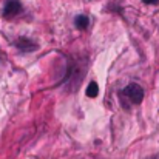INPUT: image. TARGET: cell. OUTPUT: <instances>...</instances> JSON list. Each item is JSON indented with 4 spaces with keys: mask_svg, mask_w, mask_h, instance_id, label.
<instances>
[{
    "mask_svg": "<svg viewBox=\"0 0 159 159\" xmlns=\"http://www.w3.org/2000/svg\"><path fill=\"white\" fill-rule=\"evenodd\" d=\"M99 94V87L96 82H90V85L87 87V96L88 98H96Z\"/></svg>",
    "mask_w": 159,
    "mask_h": 159,
    "instance_id": "obj_5",
    "label": "cell"
},
{
    "mask_svg": "<svg viewBox=\"0 0 159 159\" xmlns=\"http://www.w3.org/2000/svg\"><path fill=\"white\" fill-rule=\"evenodd\" d=\"M14 45H16L19 50H22V51H36V50L39 48L36 42H33L31 39H26V37H19V39L14 42Z\"/></svg>",
    "mask_w": 159,
    "mask_h": 159,
    "instance_id": "obj_3",
    "label": "cell"
},
{
    "mask_svg": "<svg viewBox=\"0 0 159 159\" xmlns=\"http://www.w3.org/2000/svg\"><path fill=\"white\" fill-rule=\"evenodd\" d=\"M22 3L19 0H6L5 6H3V11H2V16L6 19V20H11L14 19L16 16H19L22 12Z\"/></svg>",
    "mask_w": 159,
    "mask_h": 159,
    "instance_id": "obj_2",
    "label": "cell"
},
{
    "mask_svg": "<svg viewBox=\"0 0 159 159\" xmlns=\"http://www.w3.org/2000/svg\"><path fill=\"white\" fill-rule=\"evenodd\" d=\"M74 25H76V28L77 30H87L88 28V25H90V19L87 17V16H84V14H80V16H77L76 19H74Z\"/></svg>",
    "mask_w": 159,
    "mask_h": 159,
    "instance_id": "obj_4",
    "label": "cell"
},
{
    "mask_svg": "<svg viewBox=\"0 0 159 159\" xmlns=\"http://www.w3.org/2000/svg\"><path fill=\"white\" fill-rule=\"evenodd\" d=\"M145 5H156V3H159V0H142Z\"/></svg>",
    "mask_w": 159,
    "mask_h": 159,
    "instance_id": "obj_6",
    "label": "cell"
},
{
    "mask_svg": "<svg viewBox=\"0 0 159 159\" xmlns=\"http://www.w3.org/2000/svg\"><path fill=\"white\" fill-rule=\"evenodd\" d=\"M120 99H127L133 105H139L144 101V88L139 84H130L120 91Z\"/></svg>",
    "mask_w": 159,
    "mask_h": 159,
    "instance_id": "obj_1",
    "label": "cell"
}]
</instances>
